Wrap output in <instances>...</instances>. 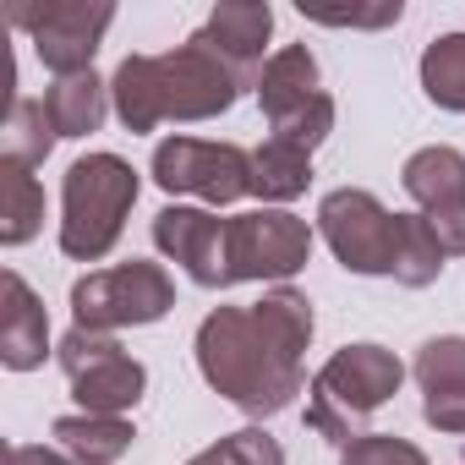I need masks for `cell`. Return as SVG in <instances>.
Segmentation results:
<instances>
[{"instance_id":"obj_1","label":"cell","mask_w":465,"mask_h":465,"mask_svg":"<svg viewBox=\"0 0 465 465\" xmlns=\"http://www.w3.org/2000/svg\"><path fill=\"white\" fill-rule=\"evenodd\" d=\"M312 340V307L296 291H274L258 307H219L197 329L203 378L252 416H274L302 389L296 356Z\"/></svg>"},{"instance_id":"obj_2","label":"cell","mask_w":465,"mask_h":465,"mask_svg":"<svg viewBox=\"0 0 465 465\" xmlns=\"http://www.w3.org/2000/svg\"><path fill=\"white\" fill-rule=\"evenodd\" d=\"M236 77L224 61H213L203 45H181L170 55H132L121 61L110 94H115V115L126 121V132H153L159 121H208L219 110L236 104Z\"/></svg>"},{"instance_id":"obj_3","label":"cell","mask_w":465,"mask_h":465,"mask_svg":"<svg viewBox=\"0 0 465 465\" xmlns=\"http://www.w3.org/2000/svg\"><path fill=\"white\" fill-rule=\"evenodd\" d=\"M137 203V175L115 153H88L66 170V219H61V252L66 258H104Z\"/></svg>"},{"instance_id":"obj_4","label":"cell","mask_w":465,"mask_h":465,"mask_svg":"<svg viewBox=\"0 0 465 465\" xmlns=\"http://www.w3.org/2000/svg\"><path fill=\"white\" fill-rule=\"evenodd\" d=\"M405 367L383 351V345H351L340 351L318 378H312V405H307V421L334 438V443H356V421L367 411H378L394 389H400Z\"/></svg>"},{"instance_id":"obj_5","label":"cell","mask_w":465,"mask_h":465,"mask_svg":"<svg viewBox=\"0 0 465 465\" xmlns=\"http://www.w3.org/2000/svg\"><path fill=\"white\" fill-rule=\"evenodd\" d=\"M258 99H263V115L274 126L280 143H296V148H318L334 126V99L318 88V61L307 55V45H291L280 50L263 77H258Z\"/></svg>"},{"instance_id":"obj_6","label":"cell","mask_w":465,"mask_h":465,"mask_svg":"<svg viewBox=\"0 0 465 465\" xmlns=\"http://www.w3.org/2000/svg\"><path fill=\"white\" fill-rule=\"evenodd\" d=\"M170 280L159 263H115V269H99L88 280H77L72 291V312H77V329H121V323H153L170 312Z\"/></svg>"},{"instance_id":"obj_7","label":"cell","mask_w":465,"mask_h":465,"mask_svg":"<svg viewBox=\"0 0 465 465\" xmlns=\"http://www.w3.org/2000/svg\"><path fill=\"white\" fill-rule=\"evenodd\" d=\"M323 236L334 247V258L356 274H394L400 263V213H389L372 192H329L323 208Z\"/></svg>"},{"instance_id":"obj_8","label":"cell","mask_w":465,"mask_h":465,"mask_svg":"<svg viewBox=\"0 0 465 465\" xmlns=\"http://www.w3.org/2000/svg\"><path fill=\"white\" fill-rule=\"evenodd\" d=\"M12 23L34 39L39 61L55 77H77L88 72L104 28L115 23V6H88V0H50V6H12Z\"/></svg>"},{"instance_id":"obj_9","label":"cell","mask_w":465,"mask_h":465,"mask_svg":"<svg viewBox=\"0 0 465 465\" xmlns=\"http://www.w3.org/2000/svg\"><path fill=\"white\" fill-rule=\"evenodd\" d=\"M61 367L88 416H121L143 394V367L99 329H72L61 340Z\"/></svg>"},{"instance_id":"obj_10","label":"cell","mask_w":465,"mask_h":465,"mask_svg":"<svg viewBox=\"0 0 465 465\" xmlns=\"http://www.w3.org/2000/svg\"><path fill=\"white\" fill-rule=\"evenodd\" d=\"M153 181L164 192H192L203 203H236L242 192H252V159L236 143L170 137L153 148Z\"/></svg>"},{"instance_id":"obj_11","label":"cell","mask_w":465,"mask_h":465,"mask_svg":"<svg viewBox=\"0 0 465 465\" xmlns=\"http://www.w3.org/2000/svg\"><path fill=\"white\" fill-rule=\"evenodd\" d=\"M230 285L236 280H285L307 263L312 252V230L296 213L263 208V213H242L230 219Z\"/></svg>"},{"instance_id":"obj_12","label":"cell","mask_w":465,"mask_h":465,"mask_svg":"<svg viewBox=\"0 0 465 465\" xmlns=\"http://www.w3.org/2000/svg\"><path fill=\"white\" fill-rule=\"evenodd\" d=\"M405 192L427 208L421 219L443 252H465V153L454 148H421L405 159Z\"/></svg>"},{"instance_id":"obj_13","label":"cell","mask_w":465,"mask_h":465,"mask_svg":"<svg viewBox=\"0 0 465 465\" xmlns=\"http://www.w3.org/2000/svg\"><path fill=\"white\" fill-rule=\"evenodd\" d=\"M230 219H213L203 208H164L153 219V242L197 280V285H230Z\"/></svg>"},{"instance_id":"obj_14","label":"cell","mask_w":465,"mask_h":465,"mask_svg":"<svg viewBox=\"0 0 465 465\" xmlns=\"http://www.w3.org/2000/svg\"><path fill=\"white\" fill-rule=\"evenodd\" d=\"M269 28H274V12L258 6V0H230V6H219L208 17L203 34H192V45H203L213 61L230 66V77H236L242 88L258 83L263 72V45H269Z\"/></svg>"},{"instance_id":"obj_15","label":"cell","mask_w":465,"mask_h":465,"mask_svg":"<svg viewBox=\"0 0 465 465\" xmlns=\"http://www.w3.org/2000/svg\"><path fill=\"white\" fill-rule=\"evenodd\" d=\"M0 291H6V307H0V361H6L12 372H28V367L45 361V345H50L45 307H39V296L23 285L17 269H6Z\"/></svg>"},{"instance_id":"obj_16","label":"cell","mask_w":465,"mask_h":465,"mask_svg":"<svg viewBox=\"0 0 465 465\" xmlns=\"http://www.w3.org/2000/svg\"><path fill=\"white\" fill-rule=\"evenodd\" d=\"M416 378L427 389V421L443 432H465V340L421 345Z\"/></svg>"},{"instance_id":"obj_17","label":"cell","mask_w":465,"mask_h":465,"mask_svg":"<svg viewBox=\"0 0 465 465\" xmlns=\"http://www.w3.org/2000/svg\"><path fill=\"white\" fill-rule=\"evenodd\" d=\"M45 110H50V121H55L61 137H88L104 121V83L94 72L55 77V88L45 94Z\"/></svg>"},{"instance_id":"obj_18","label":"cell","mask_w":465,"mask_h":465,"mask_svg":"<svg viewBox=\"0 0 465 465\" xmlns=\"http://www.w3.org/2000/svg\"><path fill=\"white\" fill-rule=\"evenodd\" d=\"M45 219V186L28 175V164H0V242L23 247Z\"/></svg>"},{"instance_id":"obj_19","label":"cell","mask_w":465,"mask_h":465,"mask_svg":"<svg viewBox=\"0 0 465 465\" xmlns=\"http://www.w3.org/2000/svg\"><path fill=\"white\" fill-rule=\"evenodd\" d=\"M55 443L88 465H110L115 454L132 449V427L121 416H61L55 421Z\"/></svg>"},{"instance_id":"obj_20","label":"cell","mask_w":465,"mask_h":465,"mask_svg":"<svg viewBox=\"0 0 465 465\" xmlns=\"http://www.w3.org/2000/svg\"><path fill=\"white\" fill-rule=\"evenodd\" d=\"M307 181H312L307 148L269 137V143L252 153V192H258V197H274V203H285V197H296Z\"/></svg>"},{"instance_id":"obj_21","label":"cell","mask_w":465,"mask_h":465,"mask_svg":"<svg viewBox=\"0 0 465 465\" xmlns=\"http://www.w3.org/2000/svg\"><path fill=\"white\" fill-rule=\"evenodd\" d=\"M55 137H61V132H55L45 99H17V104L6 110V126H0V148H6V159H12V164H28V170L50 153Z\"/></svg>"},{"instance_id":"obj_22","label":"cell","mask_w":465,"mask_h":465,"mask_svg":"<svg viewBox=\"0 0 465 465\" xmlns=\"http://www.w3.org/2000/svg\"><path fill=\"white\" fill-rule=\"evenodd\" d=\"M421 88L432 104L465 110V34H449L421 55Z\"/></svg>"},{"instance_id":"obj_23","label":"cell","mask_w":465,"mask_h":465,"mask_svg":"<svg viewBox=\"0 0 465 465\" xmlns=\"http://www.w3.org/2000/svg\"><path fill=\"white\" fill-rule=\"evenodd\" d=\"M443 247L432 236V224L421 213H400V263H394V280L400 285H432L438 269H443Z\"/></svg>"},{"instance_id":"obj_24","label":"cell","mask_w":465,"mask_h":465,"mask_svg":"<svg viewBox=\"0 0 465 465\" xmlns=\"http://www.w3.org/2000/svg\"><path fill=\"white\" fill-rule=\"evenodd\" d=\"M192 465H285V454H280V443L263 438V432H236V438L213 443L208 454H197Z\"/></svg>"},{"instance_id":"obj_25","label":"cell","mask_w":465,"mask_h":465,"mask_svg":"<svg viewBox=\"0 0 465 465\" xmlns=\"http://www.w3.org/2000/svg\"><path fill=\"white\" fill-rule=\"evenodd\" d=\"M345 465H427V454L405 438H383V432H361L356 443H345Z\"/></svg>"},{"instance_id":"obj_26","label":"cell","mask_w":465,"mask_h":465,"mask_svg":"<svg viewBox=\"0 0 465 465\" xmlns=\"http://www.w3.org/2000/svg\"><path fill=\"white\" fill-rule=\"evenodd\" d=\"M318 23H334V28H383V23H400V0L394 6H378V12H312Z\"/></svg>"},{"instance_id":"obj_27","label":"cell","mask_w":465,"mask_h":465,"mask_svg":"<svg viewBox=\"0 0 465 465\" xmlns=\"http://www.w3.org/2000/svg\"><path fill=\"white\" fill-rule=\"evenodd\" d=\"M6 465H88V460H77L66 449H45V443H17V449H6Z\"/></svg>"}]
</instances>
